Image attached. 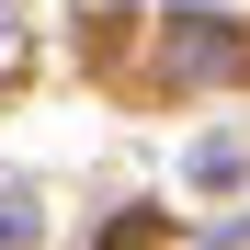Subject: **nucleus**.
I'll return each instance as SVG.
<instances>
[{
    "instance_id": "3",
    "label": "nucleus",
    "mask_w": 250,
    "mask_h": 250,
    "mask_svg": "<svg viewBox=\"0 0 250 250\" xmlns=\"http://www.w3.org/2000/svg\"><path fill=\"white\" fill-rule=\"evenodd\" d=\"M12 23H23V0H0V34H12Z\"/></svg>"
},
{
    "instance_id": "2",
    "label": "nucleus",
    "mask_w": 250,
    "mask_h": 250,
    "mask_svg": "<svg viewBox=\"0 0 250 250\" xmlns=\"http://www.w3.org/2000/svg\"><path fill=\"white\" fill-rule=\"evenodd\" d=\"M239 171H250L239 137H205V148H193V182H239Z\"/></svg>"
},
{
    "instance_id": "1",
    "label": "nucleus",
    "mask_w": 250,
    "mask_h": 250,
    "mask_svg": "<svg viewBox=\"0 0 250 250\" xmlns=\"http://www.w3.org/2000/svg\"><path fill=\"white\" fill-rule=\"evenodd\" d=\"M239 57H250V34H228L216 12H182V34H171V68H182V80H193V68H239Z\"/></svg>"
}]
</instances>
